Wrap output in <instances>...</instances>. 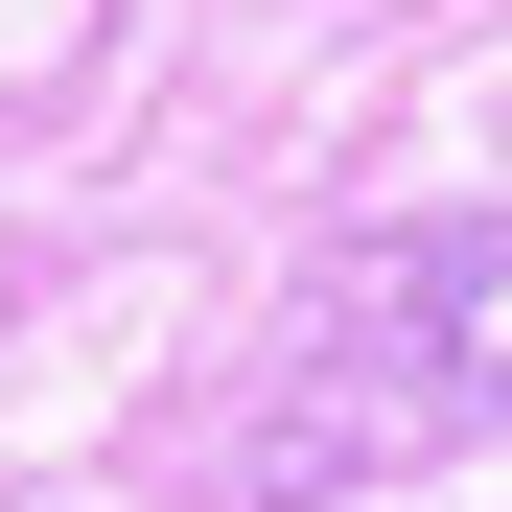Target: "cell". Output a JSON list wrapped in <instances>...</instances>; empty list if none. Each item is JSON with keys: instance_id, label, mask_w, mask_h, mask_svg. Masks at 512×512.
I'll return each instance as SVG.
<instances>
[{"instance_id": "cell-1", "label": "cell", "mask_w": 512, "mask_h": 512, "mask_svg": "<svg viewBox=\"0 0 512 512\" xmlns=\"http://www.w3.org/2000/svg\"><path fill=\"white\" fill-rule=\"evenodd\" d=\"M489 419H512V210L396 233V256H350V280L303 303V373H280V419H256V512L443 466V443H489Z\"/></svg>"}]
</instances>
